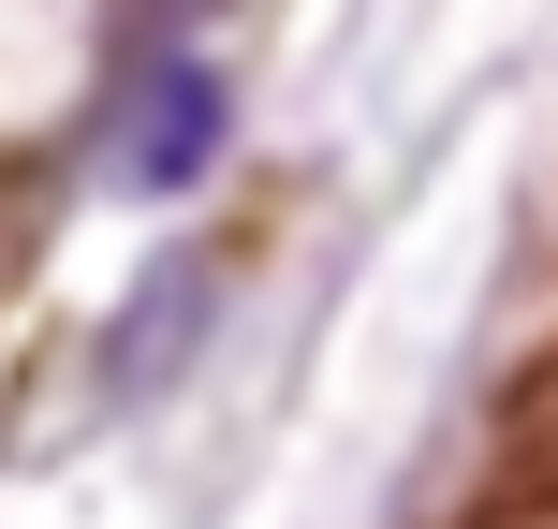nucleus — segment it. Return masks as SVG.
<instances>
[{"mask_svg":"<svg viewBox=\"0 0 558 529\" xmlns=\"http://www.w3.org/2000/svg\"><path fill=\"white\" fill-rule=\"evenodd\" d=\"M206 147H221V74H206L192 45H147V59H133V88H118V177L177 192Z\"/></svg>","mask_w":558,"mask_h":529,"instance_id":"obj_1","label":"nucleus"},{"mask_svg":"<svg viewBox=\"0 0 558 529\" xmlns=\"http://www.w3.org/2000/svg\"><path fill=\"white\" fill-rule=\"evenodd\" d=\"M500 501H558V338L500 383Z\"/></svg>","mask_w":558,"mask_h":529,"instance_id":"obj_2","label":"nucleus"}]
</instances>
